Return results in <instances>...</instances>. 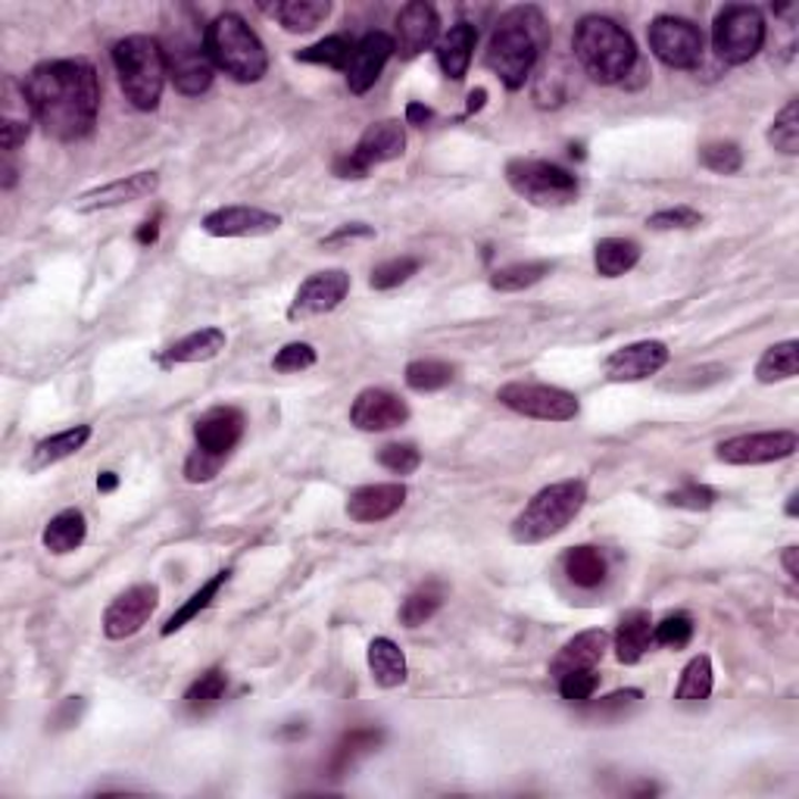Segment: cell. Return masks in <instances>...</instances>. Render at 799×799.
Returning <instances> with one entry per match:
<instances>
[{"mask_svg": "<svg viewBox=\"0 0 799 799\" xmlns=\"http://www.w3.org/2000/svg\"><path fill=\"white\" fill-rule=\"evenodd\" d=\"M117 484H119L117 472H100V475H98V490H100V494H110V490H117Z\"/></svg>", "mask_w": 799, "mask_h": 799, "instance_id": "59", "label": "cell"}, {"mask_svg": "<svg viewBox=\"0 0 799 799\" xmlns=\"http://www.w3.org/2000/svg\"><path fill=\"white\" fill-rule=\"evenodd\" d=\"M160 606V587L156 584H134L129 590H122L103 613V634L110 640H125V637H134L141 631L144 625L150 621V616L156 613Z\"/></svg>", "mask_w": 799, "mask_h": 799, "instance_id": "14", "label": "cell"}, {"mask_svg": "<svg viewBox=\"0 0 799 799\" xmlns=\"http://www.w3.org/2000/svg\"><path fill=\"white\" fill-rule=\"evenodd\" d=\"M403 150H406V132H403L400 119L372 122L363 138L356 141V148L334 160V175L337 179H366L368 169L400 160Z\"/></svg>", "mask_w": 799, "mask_h": 799, "instance_id": "9", "label": "cell"}, {"mask_svg": "<svg viewBox=\"0 0 799 799\" xmlns=\"http://www.w3.org/2000/svg\"><path fill=\"white\" fill-rule=\"evenodd\" d=\"M403 503H406L403 484H366V487H356L347 497V516L360 525H375V522H384L400 513Z\"/></svg>", "mask_w": 799, "mask_h": 799, "instance_id": "23", "label": "cell"}, {"mask_svg": "<svg viewBox=\"0 0 799 799\" xmlns=\"http://www.w3.org/2000/svg\"><path fill=\"white\" fill-rule=\"evenodd\" d=\"M563 566H566L568 581L578 584L584 590L599 587V584L606 581V556L597 547H587V544L584 547H572L566 553V559H563Z\"/></svg>", "mask_w": 799, "mask_h": 799, "instance_id": "35", "label": "cell"}, {"mask_svg": "<svg viewBox=\"0 0 799 799\" xmlns=\"http://www.w3.org/2000/svg\"><path fill=\"white\" fill-rule=\"evenodd\" d=\"M88 537V522H84V513L79 509H63L57 516L50 518L48 528L41 534V544L48 553L53 556H67L72 549H79Z\"/></svg>", "mask_w": 799, "mask_h": 799, "instance_id": "30", "label": "cell"}, {"mask_svg": "<svg viewBox=\"0 0 799 799\" xmlns=\"http://www.w3.org/2000/svg\"><path fill=\"white\" fill-rule=\"evenodd\" d=\"M484 100H487V91L484 88H475L472 94H468V107H466V117H472V113H478L484 107Z\"/></svg>", "mask_w": 799, "mask_h": 799, "instance_id": "60", "label": "cell"}, {"mask_svg": "<svg viewBox=\"0 0 799 799\" xmlns=\"http://www.w3.org/2000/svg\"><path fill=\"white\" fill-rule=\"evenodd\" d=\"M113 67H117L119 88L134 110L150 113L160 107L163 88L169 79L166 50L150 34H129L113 48Z\"/></svg>", "mask_w": 799, "mask_h": 799, "instance_id": "4", "label": "cell"}, {"mask_svg": "<svg viewBox=\"0 0 799 799\" xmlns=\"http://www.w3.org/2000/svg\"><path fill=\"white\" fill-rule=\"evenodd\" d=\"M497 400L518 416L537 418V422H572L581 413V403L572 391L553 387V384L509 382L497 391Z\"/></svg>", "mask_w": 799, "mask_h": 799, "instance_id": "10", "label": "cell"}, {"mask_svg": "<svg viewBox=\"0 0 799 799\" xmlns=\"http://www.w3.org/2000/svg\"><path fill=\"white\" fill-rule=\"evenodd\" d=\"M203 232L213 237H263L282 229V216L260 206H219L203 216Z\"/></svg>", "mask_w": 799, "mask_h": 799, "instance_id": "19", "label": "cell"}, {"mask_svg": "<svg viewBox=\"0 0 799 799\" xmlns=\"http://www.w3.org/2000/svg\"><path fill=\"white\" fill-rule=\"evenodd\" d=\"M229 575H232V572H229V568H222V572H216L210 581L200 584V590H194L191 597L184 599L182 606H179V613H172V616L166 618V625H163V637H172L175 631H182L188 621H194V618H198L200 613H203V609H206V606H210V603L219 597V590L225 587Z\"/></svg>", "mask_w": 799, "mask_h": 799, "instance_id": "33", "label": "cell"}, {"mask_svg": "<svg viewBox=\"0 0 799 799\" xmlns=\"http://www.w3.org/2000/svg\"><path fill=\"white\" fill-rule=\"evenodd\" d=\"M34 122L57 141H82L91 134L100 110V79L84 60H50L26 75Z\"/></svg>", "mask_w": 799, "mask_h": 799, "instance_id": "1", "label": "cell"}, {"mask_svg": "<svg viewBox=\"0 0 799 799\" xmlns=\"http://www.w3.org/2000/svg\"><path fill=\"white\" fill-rule=\"evenodd\" d=\"M222 463H225V456H213V453L198 447L188 456V463H184V478L191 484L213 482L219 475V468H222Z\"/></svg>", "mask_w": 799, "mask_h": 799, "instance_id": "52", "label": "cell"}, {"mask_svg": "<svg viewBox=\"0 0 799 799\" xmlns=\"http://www.w3.org/2000/svg\"><path fill=\"white\" fill-rule=\"evenodd\" d=\"M787 516H797V494H790V503H787Z\"/></svg>", "mask_w": 799, "mask_h": 799, "instance_id": "62", "label": "cell"}, {"mask_svg": "<svg viewBox=\"0 0 799 799\" xmlns=\"http://www.w3.org/2000/svg\"><path fill=\"white\" fill-rule=\"evenodd\" d=\"M13 184H17V169H13V163H7V166H3V188L10 191Z\"/></svg>", "mask_w": 799, "mask_h": 799, "instance_id": "61", "label": "cell"}, {"mask_svg": "<svg viewBox=\"0 0 799 799\" xmlns=\"http://www.w3.org/2000/svg\"><path fill=\"white\" fill-rule=\"evenodd\" d=\"M378 463L394 475H413L422 466V453L416 444H387L378 449Z\"/></svg>", "mask_w": 799, "mask_h": 799, "instance_id": "49", "label": "cell"}, {"mask_svg": "<svg viewBox=\"0 0 799 799\" xmlns=\"http://www.w3.org/2000/svg\"><path fill=\"white\" fill-rule=\"evenodd\" d=\"M671 506H681V509H694V513H706L712 503H716V490L706 487V484H684L678 490L668 494Z\"/></svg>", "mask_w": 799, "mask_h": 799, "instance_id": "51", "label": "cell"}, {"mask_svg": "<svg viewBox=\"0 0 799 799\" xmlns=\"http://www.w3.org/2000/svg\"><path fill=\"white\" fill-rule=\"evenodd\" d=\"M712 684H716V671H712V659L706 653L694 656L681 671V681L675 690V699L681 702H702L712 694Z\"/></svg>", "mask_w": 799, "mask_h": 799, "instance_id": "36", "label": "cell"}, {"mask_svg": "<svg viewBox=\"0 0 799 799\" xmlns=\"http://www.w3.org/2000/svg\"><path fill=\"white\" fill-rule=\"evenodd\" d=\"M441 38V17L432 3L413 0L397 13V48L406 60H413L418 53L437 44Z\"/></svg>", "mask_w": 799, "mask_h": 799, "instance_id": "21", "label": "cell"}, {"mask_svg": "<svg viewBox=\"0 0 799 799\" xmlns=\"http://www.w3.org/2000/svg\"><path fill=\"white\" fill-rule=\"evenodd\" d=\"M640 697H644V694H640V690H634V687H631V690H616V694H609V697L599 699L597 706H594V712H597V716H609V712H621V709H628V706H634V702H637V699H640Z\"/></svg>", "mask_w": 799, "mask_h": 799, "instance_id": "55", "label": "cell"}, {"mask_svg": "<svg viewBox=\"0 0 799 799\" xmlns=\"http://www.w3.org/2000/svg\"><path fill=\"white\" fill-rule=\"evenodd\" d=\"M406 122H409V125H418V129H425V125L432 122V110L422 107L418 100H413V103L406 107Z\"/></svg>", "mask_w": 799, "mask_h": 799, "instance_id": "56", "label": "cell"}, {"mask_svg": "<svg viewBox=\"0 0 799 799\" xmlns=\"http://www.w3.org/2000/svg\"><path fill=\"white\" fill-rule=\"evenodd\" d=\"M653 644V621L644 609L625 613L616 628V659L621 666H637Z\"/></svg>", "mask_w": 799, "mask_h": 799, "instance_id": "27", "label": "cell"}, {"mask_svg": "<svg viewBox=\"0 0 799 799\" xmlns=\"http://www.w3.org/2000/svg\"><path fill=\"white\" fill-rule=\"evenodd\" d=\"M368 671H372V681L384 687V690L403 687L406 678H409L406 656H403V649L391 637H375L368 644Z\"/></svg>", "mask_w": 799, "mask_h": 799, "instance_id": "28", "label": "cell"}, {"mask_svg": "<svg viewBox=\"0 0 799 799\" xmlns=\"http://www.w3.org/2000/svg\"><path fill=\"white\" fill-rule=\"evenodd\" d=\"M694 637V618L687 613H675V616H666L659 625H653V644L668 649H681L690 644Z\"/></svg>", "mask_w": 799, "mask_h": 799, "instance_id": "46", "label": "cell"}, {"mask_svg": "<svg viewBox=\"0 0 799 799\" xmlns=\"http://www.w3.org/2000/svg\"><path fill=\"white\" fill-rule=\"evenodd\" d=\"M699 163L709 172H718V175H734L744 166V150L737 148L734 141H709V144L699 148Z\"/></svg>", "mask_w": 799, "mask_h": 799, "instance_id": "44", "label": "cell"}, {"mask_svg": "<svg viewBox=\"0 0 799 799\" xmlns=\"http://www.w3.org/2000/svg\"><path fill=\"white\" fill-rule=\"evenodd\" d=\"M649 50L668 69H694L702 60V32L690 19L656 17L649 26Z\"/></svg>", "mask_w": 799, "mask_h": 799, "instance_id": "12", "label": "cell"}, {"mask_svg": "<svg viewBox=\"0 0 799 799\" xmlns=\"http://www.w3.org/2000/svg\"><path fill=\"white\" fill-rule=\"evenodd\" d=\"M668 356L671 353L663 341H637L628 347H618L606 360V378L609 382H644L668 366Z\"/></svg>", "mask_w": 799, "mask_h": 799, "instance_id": "20", "label": "cell"}, {"mask_svg": "<svg viewBox=\"0 0 799 799\" xmlns=\"http://www.w3.org/2000/svg\"><path fill=\"white\" fill-rule=\"evenodd\" d=\"M549 263H513V266H503L497 269L494 275H490V287L494 291H503V294H518V291H525V287H534L537 282H544L549 275Z\"/></svg>", "mask_w": 799, "mask_h": 799, "instance_id": "39", "label": "cell"}, {"mask_svg": "<svg viewBox=\"0 0 799 799\" xmlns=\"http://www.w3.org/2000/svg\"><path fill=\"white\" fill-rule=\"evenodd\" d=\"M587 503V484L581 478H566V482H556L537 490L525 509L518 513L513 522V540L534 547V544H544L549 537L563 534L578 518V513Z\"/></svg>", "mask_w": 799, "mask_h": 799, "instance_id": "5", "label": "cell"}, {"mask_svg": "<svg viewBox=\"0 0 799 799\" xmlns=\"http://www.w3.org/2000/svg\"><path fill=\"white\" fill-rule=\"evenodd\" d=\"M169 63V82L184 98H200L213 84V60L206 53V41L194 38L184 29L172 32V41L163 44Z\"/></svg>", "mask_w": 799, "mask_h": 799, "instance_id": "11", "label": "cell"}, {"mask_svg": "<svg viewBox=\"0 0 799 799\" xmlns=\"http://www.w3.org/2000/svg\"><path fill=\"white\" fill-rule=\"evenodd\" d=\"M366 237H375V229H372V225H366V222H347V225H341V229L328 234V237H322V247H337V244H347V241H366Z\"/></svg>", "mask_w": 799, "mask_h": 799, "instance_id": "54", "label": "cell"}, {"mask_svg": "<svg viewBox=\"0 0 799 799\" xmlns=\"http://www.w3.org/2000/svg\"><path fill=\"white\" fill-rule=\"evenodd\" d=\"M269 13L282 22L284 32H313L325 19L332 17V3L328 0H287L269 7Z\"/></svg>", "mask_w": 799, "mask_h": 799, "instance_id": "32", "label": "cell"}, {"mask_svg": "<svg viewBox=\"0 0 799 799\" xmlns=\"http://www.w3.org/2000/svg\"><path fill=\"white\" fill-rule=\"evenodd\" d=\"M606 649H609V634L603 628L575 634L566 647L556 653V659L549 663V675L559 678V675L575 671V668H597L606 656Z\"/></svg>", "mask_w": 799, "mask_h": 799, "instance_id": "25", "label": "cell"}, {"mask_svg": "<svg viewBox=\"0 0 799 799\" xmlns=\"http://www.w3.org/2000/svg\"><path fill=\"white\" fill-rule=\"evenodd\" d=\"M653 232H684V229H697L702 225V216L690 206H675V210H659L647 219Z\"/></svg>", "mask_w": 799, "mask_h": 799, "instance_id": "50", "label": "cell"}, {"mask_svg": "<svg viewBox=\"0 0 799 799\" xmlns=\"http://www.w3.org/2000/svg\"><path fill=\"white\" fill-rule=\"evenodd\" d=\"M766 17L756 7H747V3L725 7L712 26V44H716L718 60L728 67H744L766 48Z\"/></svg>", "mask_w": 799, "mask_h": 799, "instance_id": "8", "label": "cell"}, {"mask_svg": "<svg viewBox=\"0 0 799 799\" xmlns=\"http://www.w3.org/2000/svg\"><path fill=\"white\" fill-rule=\"evenodd\" d=\"M547 26V17L537 7H513L509 13L499 17L484 60L509 91L525 88V82L532 79L540 50L549 44Z\"/></svg>", "mask_w": 799, "mask_h": 799, "instance_id": "2", "label": "cell"}, {"mask_svg": "<svg viewBox=\"0 0 799 799\" xmlns=\"http://www.w3.org/2000/svg\"><path fill=\"white\" fill-rule=\"evenodd\" d=\"M478 44V29L472 22H456L447 32L437 38V63L444 69V75L453 82H463L472 63V50Z\"/></svg>", "mask_w": 799, "mask_h": 799, "instance_id": "24", "label": "cell"}, {"mask_svg": "<svg viewBox=\"0 0 799 799\" xmlns=\"http://www.w3.org/2000/svg\"><path fill=\"white\" fill-rule=\"evenodd\" d=\"M556 681H559L563 699H568V702H590L599 687V675L597 668H575V671L559 675Z\"/></svg>", "mask_w": 799, "mask_h": 799, "instance_id": "47", "label": "cell"}, {"mask_svg": "<svg viewBox=\"0 0 799 799\" xmlns=\"http://www.w3.org/2000/svg\"><path fill=\"white\" fill-rule=\"evenodd\" d=\"M418 263L416 256H394V260H387L382 266L372 269V279L368 284L375 287V291H391V287H400V284H406L413 275L418 272Z\"/></svg>", "mask_w": 799, "mask_h": 799, "instance_id": "45", "label": "cell"}, {"mask_svg": "<svg viewBox=\"0 0 799 799\" xmlns=\"http://www.w3.org/2000/svg\"><path fill=\"white\" fill-rule=\"evenodd\" d=\"M318 353L313 344H306V341H291V344H284L279 353H275V360H272V368L275 372H306V368L316 366Z\"/></svg>", "mask_w": 799, "mask_h": 799, "instance_id": "48", "label": "cell"}, {"mask_svg": "<svg viewBox=\"0 0 799 799\" xmlns=\"http://www.w3.org/2000/svg\"><path fill=\"white\" fill-rule=\"evenodd\" d=\"M799 372V344L797 341H781L775 347L762 353V360L756 363V378L759 384H778L797 378Z\"/></svg>", "mask_w": 799, "mask_h": 799, "instance_id": "34", "label": "cell"}, {"mask_svg": "<svg viewBox=\"0 0 799 799\" xmlns=\"http://www.w3.org/2000/svg\"><path fill=\"white\" fill-rule=\"evenodd\" d=\"M350 294V275L344 269H325V272H313L306 282L300 284L297 294L287 306V318H313L325 316L337 310L344 297Z\"/></svg>", "mask_w": 799, "mask_h": 799, "instance_id": "15", "label": "cell"}, {"mask_svg": "<svg viewBox=\"0 0 799 799\" xmlns=\"http://www.w3.org/2000/svg\"><path fill=\"white\" fill-rule=\"evenodd\" d=\"M244 413L234 409V406H213L206 409L203 416L194 422V437H198V447L213 453V456H229L241 437H244Z\"/></svg>", "mask_w": 799, "mask_h": 799, "instance_id": "22", "label": "cell"}, {"mask_svg": "<svg viewBox=\"0 0 799 799\" xmlns=\"http://www.w3.org/2000/svg\"><path fill=\"white\" fill-rule=\"evenodd\" d=\"M156 191H160V172L144 169V172H132L125 179L84 191V194L75 198L72 206L79 213H100V210H117V206H125V203H134V200L153 198Z\"/></svg>", "mask_w": 799, "mask_h": 799, "instance_id": "16", "label": "cell"}, {"mask_svg": "<svg viewBox=\"0 0 799 799\" xmlns=\"http://www.w3.org/2000/svg\"><path fill=\"white\" fill-rule=\"evenodd\" d=\"M797 447V432H752L721 441L716 447V456L728 466H766V463L793 456Z\"/></svg>", "mask_w": 799, "mask_h": 799, "instance_id": "13", "label": "cell"}, {"mask_svg": "<svg viewBox=\"0 0 799 799\" xmlns=\"http://www.w3.org/2000/svg\"><path fill=\"white\" fill-rule=\"evenodd\" d=\"M350 50H353V41L347 34H332L325 41H318L313 48L297 50L300 63H316V67H328V69H344L350 60Z\"/></svg>", "mask_w": 799, "mask_h": 799, "instance_id": "41", "label": "cell"}, {"mask_svg": "<svg viewBox=\"0 0 799 799\" xmlns=\"http://www.w3.org/2000/svg\"><path fill=\"white\" fill-rule=\"evenodd\" d=\"M160 237V225H156V219H150V222H144L141 229H138V241L141 244H153Z\"/></svg>", "mask_w": 799, "mask_h": 799, "instance_id": "58", "label": "cell"}, {"mask_svg": "<svg viewBox=\"0 0 799 799\" xmlns=\"http://www.w3.org/2000/svg\"><path fill=\"white\" fill-rule=\"evenodd\" d=\"M91 441V425H75V428H67V432L53 434V437H44L38 441L29 456V472H44V468L57 466L63 463L69 456H75L79 449Z\"/></svg>", "mask_w": 799, "mask_h": 799, "instance_id": "29", "label": "cell"}, {"mask_svg": "<svg viewBox=\"0 0 799 799\" xmlns=\"http://www.w3.org/2000/svg\"><path fill=\"white\" fill-rule=\"evenodd\" d=\"M225 344H229V337H225L222 328H200V332L179 337V341L163 353V363H166V366L210 363V360H216L219 353L225 350Z\"/></svg>", "mask_w": 799, "mask_h": 799, "instance_id": "26", "label": "cell"}, {"mask_svg": "<svg viewBox=\"0 0 799 799\" xmlns=\"http://www.w3.org/2000/svg\"><path fill=\"white\" fill-rule=\"evenodd\" d=\"M32 119L34 117H3L0 119V144H3V153L10 156L19 144L29 141L32 134Z\"/></svg>", "mask_w": 799, "mask_h": 799, "instance_id": "53", "label": "cell"}, {"mask_svg": "<svg viewBox=\"0 0 799 799\" xmlns=\"http://www.w3.org/2000/svg\"><path fill=\"white\" fill-rule=\"evenodd\" d=\"M797 556H799V547H787L781 556V563H783V568H787V575H790V581H799Z\"/></svg>", "mask_w": 799, "mask_h": 799, "instance_id": "57", "label": "cell"}, {"mask_svg": "<svg viewBox=\"0 0 799 799\" xmlns=\"http://www.w3.org/2000/svg\"><path fill=\"white\" fill-rule=\"evenodd\" d=\"M406 418H409L406 400H400L394 391H384V387L360 391L350 406V422L360 432H391V428L406 425Z\"/></svg>", "mask_w": 799, "mask_h": 799, "instance_id": "18", "label": "cell"}, {"mask_svg": "<svg viewBox=\"0 0 799 799\" xmlns=\"http://www.w3.org/2000/svg\"><path fill=\"white\" fill-rule=\"evenodd\" d=\"M225 690H229V675L222 668H210V671H203L198 681L188 687L184 706H188V712L203 716V712H210L213 706L222 702Z\"/></svg>", "mask_w": 799, "mask_h": 799, "instance_id": "37", "label": "cell"}, {"mask_svg": "<svg viewBox=\"0 0 799 799\" xmlns=\"http://www.w3.org/2000/svg\"><path fill=\"white\" fill-rule=\"evenodd\" d=\"M397 41L384 32H368L366 38H360L353 50H350L347 67H344V79L353 94H366L372 84L378 82V75L387 67V60L394 57Z\"/></svg>", "mask_w": 799, "mask_h": 799, "instance_id": "17", "label": "cell"}, {"mask_svg": "<svg viewBox=\"0 0 799 799\" xmlns=\"http://www.w3.org/2000/svg\"><path fill=\"white\" fill-rule=\"evenodd\" d=\"M441 603H444V590H441L437 584H425V587H418V590H413L409 597L403 599L400 621H403L406 628H422L425 621H432V618L437 616Z\"/></svg>", "mask_w": 799, "mask_h": 799, "instance_id": "38", "label": "cell"}, {"mask_svg": "<svg viewBox=\"0 0 799 799\" xmlns=\"http://www.w3.org/2000/svg\"><path fill=\"white\" fill-rule=\"evenodd\" d=\"M506 182L534 206H568L578 200V179L568 169L547 160H513L506 166Z\"/></svg>", "mask_w": 799, "mask_h": 799, "instance_id": "7", "label": "cell"}, {"mask_svg": "<svg viewBox=\"0 0 799 799\" xmlns=\"http://www.w3.org/2000/svg\"><path fill=\"white\" fill-rule=\"evenodd\" d=\"M203 41H206V53H210L213 67L232 75L234 82L253 84L266 75V48L237 13H222L213 19L203 32Z\"/></svg>", "mask_w": 799, "mask_h": 799, "instance_id": "6", "label": "cell"}, {"mask_svg": "<svg viewBox=\"0 0 799 799\" xmlns=\"http://www.w3.org/2000/svg\"><path fill=\"white\" fill-rule=\"evenodd\" d=\"M403 378H406L409 391L432 394V391H441V387H447L453 382V366L441 363V360H416V363L406 366Z\"/></svg>", "mask_w": 799, "mask_h": 799, "instance_id": "40", "label": "cell"}, {"mask_svg": "<svg viewBox=\"0 0 799 799\" xmlns=\"http://www.w3.org/2000/svg\"><path fill=\"white\" fill-rule=\"evenodd\" d=\"M382 744V731H372V728H360V731H350L337 749H334V759H332V771L334 775H341V771H347L363 752L368 749H375Z\"/></svg>", "mask_w": 799, "mask_h": 799, "instance_id": "43", "label": "cell"}, {"mask_svg": "<svg viewBox=\"0 0 799 799\" xmlns=\"http://www.w3.org/2000/svg\"><path fill=\"white\" fill-rule=\"evenodd\" d=\"M640 263V244L631 237H603L594 247V266L603 279H621Z\"/></svg>", "mask_w": 799, "mask_h": 799, "instance_id": "31", "label": "cell"}, {"mask_svg": "<svg viewBox=\"0 0 799 799\" xmlns=\"http://www.w3.org/2000/svg\"><path fill=\"white\" fill-rule=\"evenodd\" d=\"M572 50L584 72L599 84L625 82L637 63L631 34L609 17H584L572 32Z\"/></svg>", "mask_w": 799, "mask_h": 799, "instance_id": "3", "label": "cell"}, {"mask_svg": "<svg viewBox=\"0 0 799 799\" xmlns=\"http://www.w3.org/2000/svg\"><path fill=\"white\" fill-rule=\"evenodd\" d=\"M768 144L775 150H781L787 156H797L799 153V103L797 100H787L781 113L775 117L771 129H768Z\"/></svg>", "mask_w": 799, "mask_h": 799, "instance_id": "42", "label": "cell"}]
</instances>
